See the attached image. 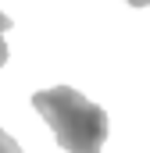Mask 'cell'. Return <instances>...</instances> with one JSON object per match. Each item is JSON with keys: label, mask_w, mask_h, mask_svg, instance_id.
Listing matches in <instances>:
<instances>
[{"label": "cell", "mask_w": 150, "mask_h": 153, "mask_svg": "<svg viewBox=\"0 0 150 153\" xmlns=\"http://www.w3.org/2000/svg\"><path fill=\"white\" fill-rule=\"evenodd\" d=\"M32 107L50 125L54 139L68 153H100L107 143V114L72 85H50L32 93Z\"/></svg>", "instance_id": "cell-1"}, {"label": "cell", "mask_w": 150, "mask_h": 153, "mask_svg": "<svg viewBox=\"0 0 150 153\" xmlns=\"http://www.w3.org/2000/svg\"><path fill=\"white\" fill-rule=\"evenodd\" d=\"M7 29H11V18L0 11V68L7 64V43H4V32H7Z\"/></svg>", "instance_id": "cell-2"}, {"label": "cell", "mask_w": 150, "mask_h": 153, "mask_svg": "<svg viewBox=\"0 0 150 153\" xmlns=\"http://www.w3.org/2000/svg\"><path fill=\"white\" fill-rule=\"evenodd\" d=\"M0 153H22V146H18V143H14L4 128H0Z\"/></svg>", "instance_id": "cell-3"}, {"label": "cell", "mask_w": 150, "mask_h": 153, "mask_svg": "<svg viewBox=\"0 0 150 153\" xmlns=\"http://www.w3.org/2000/svg\"><path fill=\"white\" fill-rule=\"evenodd\" d=\"M129 4H132V7H147L150 0H129Z\"/></svg>", "instance_id": "cell-4"}]
</instances>
